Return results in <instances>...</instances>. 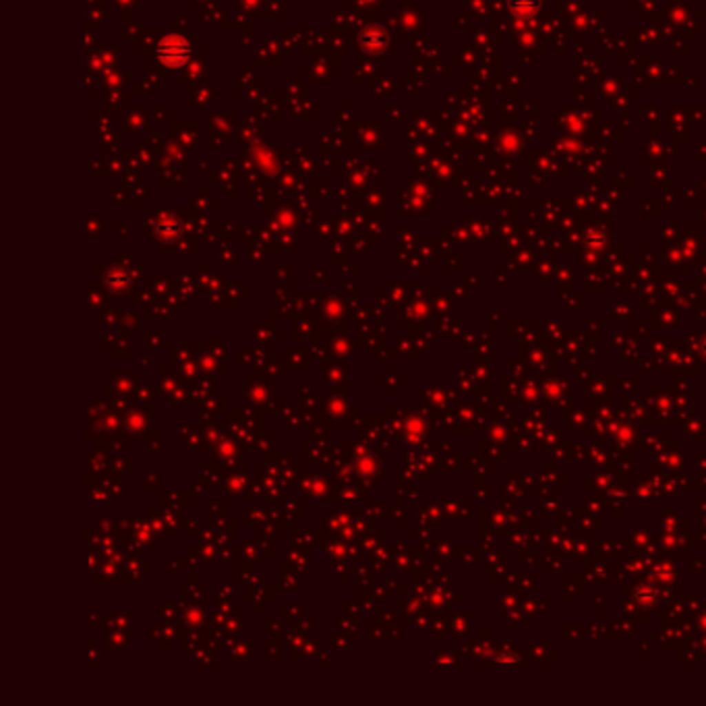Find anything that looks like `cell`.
I'll use <instances>...</instances> for the list:
<instances>
[{
    "instance_id": "1",
    "label": "cell",
    "mask_w": 706,
    "mask_h": 706,
    "mask_svg": "<svg viewBox=\"0 0 706 706\" xmlns=\"http://www.w3.org/2000/svg\"><path fill=\"white\" fill-rule=\"evenodd\" d=\"M158 56H160V61H162L166 67L176 69V67H180V65H185V63L189 61L191 48H189V44H187L180 36H168V38H164V40L160 42V46H158Z\"/></svg>"
}]
</instances>
